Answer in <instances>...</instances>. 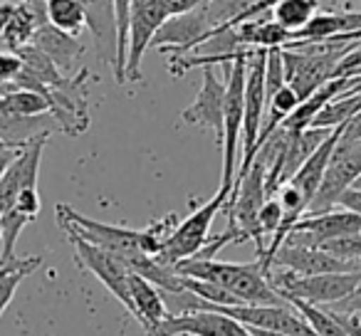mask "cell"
<instances>
[{
	"label": "cell",
	"instance_id": "1",
	"mask_svg": "<svg viewBox=\"0 0 361 336\" xmlns=\"http://www.w3.org/2000/svg\"><path fill=\"white\" fill-rule=\"evenodd\" d=\"M57 223H60L62 230H75L77 235L94 242V245L104 247V250L114 252L121 260H131V257H136V255H159L166 237L171 235V230H173L176 223H178V216L171 213V216L146 225L144 230H131V228H124V225L97 223V220H92V218L77 213L75 208H70L67 203H60V206H57Z\"/></svg>",
	"mask_w": 361,
	"mask_h": 336
},
{
	"label": "cell",
	"instance_id": "2",
	"mask_svg": "<svg viewBox=\"0 0 361 336\" xmlns=\"http://www.w3.org/2000/svg\"><path fill=\"white\" fill-rule=\"evenodd\" d=\"M173 270L183 277L216 282L238 297L243 304H285V297L270 285V267L257 257L255 262H221L188 257L173 265Z\"/></svg>",
	"mask_w": 361,
	"mask_h": 336
},
{
	"label": "cell",
	"instance_id": "3",
	"mask_svg": "<svg viewBox=\"0 0 361 336\" xmlns=\"http://www.w3.org/2000/svg\"><path fill=\"white\" fill-rule=\"evenodd\" d=\"M252 50V47H250ZM250 50H240L231 62H226V114H223V181L221 186L233 188L238 178V144L243 136V116H245V77L247 55Z\"/></svg>",
	"mask_w": 361,
	"mask_h": 336
},
{
	"label": "cell",
	"instance_id": "4",
	"mask_svg": "<svg viewBox=\"0 0 361 336\" xmlns=\"http://www.w3.org/2000/svg\"><path fill=\"white\" fill-rule=\"evenodd\" d=\"M361 272H324V275H297L285 267H270V285L285 299H302L317 306H331L349 297L359 287Z\"/></svg>",
	"mask_w": 361,
	"mask_h": 336
},
{
	"label": "cell",
	"instance_id": "5",
	"mask_svg": "<svg viewBox=\"0 0 361 336\" xmlns=\"http://www.w3.org/2000/svg\"><path fill=\"white\" fill-rule=\"evenodd\" d=\"M231 193H233V188L221 186L211 201L203 203V206H198L191 216L183 218L180 223H176V228L171 230V235L166 237V242L159 250V255H154L156 260L164 262V265H169V267H173L176 262L188 260V257L198 255V252L208 245V240H211V237H208L211 225H213V220H216L218 213L226 208Z\"/></svg>",
	"mask_w": 361,
	"mask_h": 336
},
{
	"label": "cell",
	"instance_id": "6",
	"mask_svg": "<svg viewBox=\"0 0 361 336\" xmlns=\"http://www.w3.org/2000/svg\"><path fill=\"white\" fill-rule=\"evenodd\" d=\"M265 62L267 47H252L247 55V77H245V116H243V161L238 168V178L245 176L257 154L262 121L267 111V87H265ZM235 178V181H238Z\"/></svg>",
	"mask_w": 361,
	"mask_h": 336
},
{
	"label": "cell",
	"instance_id": "7",
	"mask_svg": "<svg viewBox=\"0 0 361 336\" xmlns=\"http://www.w3.org/2000/svg\"><path fill=\"white\" fill-rule=\"evenodd\" d=\"M67 240L75 247L77 262H80L85 270H90L116 299L124 304V309L134 316V299H131V290H129V275L131 270L124 265L121 257H116L114 252L104 250V247L94 245V242L85 240L82 235H77L75 230H65Z\"/></svg>",
	"mask_w": 361,
	"mask_h": 336
},
{
	"label": "cell",
	"instance_id": "8",
	"mask_svg": "<svg viewBox=\"0 0 361 336\" xmlns=\"http://www.w3.org/2000/svg\"><path fill=\"white\" fill-rule=\"evenodd\" d=\"M361 176V141H346L339 136L334 146V154L326 166L324 178H322V186L317 191L314 201L310 203V216L314 213H324L336 208L339 196L346 188L354 186V181ZM305 213V216H307Z\"/></svg>",
	"mask_w": 361,
	"mask_h": 336
},
{
	"label": "cell",
	"instance_id": "9",
	"mask_svg": "<svg viewBox=\"0 0 361 336\" xmlns=\"http://www.w3.org/2000/svg\"><path fill=\"white\" fill-rule=\"evenodd\" d=\"M166 20H169L166 0H131L129 40H126V85L141 82V60Z\"/></svg>",
	"mask_w": 361,
	"mask_h": 336
},
{
	"label": "cell",
	"instance_id": "10",
	"mask_svg": "<svg viewBox=\"0 0 361 336\" xmlns=\"http://www.w3.org/2000/svg\"><path fill=\"white\" fill-rule=\"evenodd\" d=\"M161 336H255L250 326L216 309L171 314L161 324Z\"/></svg>",
	"mask_w": 361,
	"mask_h": 336
},
{
	"label": "cell",
	"instance_id": "11",
	"mask_svg": "<svg viewBox=\"0 0 361 336\" xmlns=\"http://www.w3.org/2000/svg\"><path fill=\"white\" fill-rule=\"evenodd\" d=\"M223 114H226V80H218L213 65H203V85L196 99L180 111V119L198 129H208L223 139Z\"/></svg>",
	"mask_w": 361,
	"mask_h": 336
},
{
	"label": "cell",
	"instance_id": "12",
	"mask_svg": "<svg viewBox=\"0 0 361 336\" xmlns=\"http://www.w3.org/2000/svg\"><path fill=\"white\" fill-rule=\"evenodd\" d=\"M270 267H285L297 275H324V272H361L359 262L341 260L331 252L314 245H295L282 242L272 255Z\"/></svg>",
	"mask_w": 361,
	"mask_h": 336
},
{
	"label": "cell",
	"instance_id": "13",
	"mask_svg": "<svg viewBox=\"0 0 361 336\" xmlns=\"http://www.w3.org/2000/svg\"><path fill=\"white\" fill-rule=\"evenodd\" d=\"M87 13V30L97 42L99 57L111 67H116V50H119V27H116L114 0H80Z\"/></svg>",
	"mask_w": 361,
	"mask_h": 336
},
{
	"label": "cell",
	"instance_id": "14",
	"mask_svg": "<svg viewBox=\"0 0 361 336\" xmlns=\"http://www.w3.org/2000/svg\"><path fill=\"white\" fill-rule=\"evenodd\" d=\"M129 290L131 299H134V319L141 324L144 334L161 336V324L171 316V309L164 299V290L136 272L129 275Z\"/></svg>",
	"mask_w": 361,
	"mask_h": 336
},
{
	"label": "cell",
	"instance_id": "15",
	"mask_svg": "<svg viewBox=\"0 0 361 336\" xmlns=\"http://www.w3.org/2000/svg\"><path fill=\"white\" fill-rule=\"evenodd\" d=\"M30 45L40 47L65 75H72L77 60H80V55L85 52V47L80 45V37H72V35H67V32L57 30L47 18L40 20Z\"/></svg>",
	"mask_w": 361,
	"mask_h": 336
},
{
	"label": "cell",
	"instance_id": "16",
	"mask_svg": "<svg viewBox=\"0 0 361 336\" xmlns=\"http://www.w3.org/2000/svg\"><path fill=\"white\" fill-rule=\"evenodd\" d=\"M341 131H344V124L336 126V129H331V134L326 136L319 146H317L314 154H312L310 158L297 168L295 176L287 181L302 193V198H305L307 203L314 201L317 191H319L322 178H324V171H326V166H329V158H331V154H334V146H336V141H339ZM307 211H310V208H307Z\"/></svg>",
	"mask_w": 361,
	"mask_h": 336
},
{
	"label": "cell",
	"instance_id": "17",
	"mask_svg": "<svg viewBox=\"0 0 361 336\" xmlns=\"http://www.w3.org/2000/svg\"><path fill=\"white\" fill-rule=\"evenodd\" d=\"M354 30H361V11L317 13L302 30L292 32V40H329Z\"/></svg>",
	"mask_w": 361,
	"mask_h": 336
},
{
	"label": "cell",
	"instance_id": "18",
	"mask_svg": "<svg viewBox=\"0 0 361 336\" xmlns=\"http://www.w3.org/2000/svg\"><path fill=\"white\" fill-rule=\"evenodd\" d=\"M50 114V101L45 94L25 87H13L6 94H0V116H42Z\"/></svg>",
	"mask_w": 361,
	"mask_h": 336
},
{
	"label": "cell",
	"instance_id": "19",
	"mask_svg": "<svg viewBox=\"0 0 361 336\" xmlns=\"http://www.w3.org/2000/svg\"><path fill=\"white\" fill-rule=\"evenodd\" d=\"M45 3V18L72 37H80L87 30V13L80 0H42Z\"/></svg>",
	"mask_w": 361,
	"mask_h": 336
},
{
	"label": "cell",
	"instance_id": "20",
	"mask_svg": "<svg viewBox=\"0 0 361 336\" xmlns=\"http://www.w3.org/2000/svg\"><path fill=\"white\" fill-rule=\"evenodd\" d=\"M42 265V255H30V257H20V260H13L8 265H0V316L6 314L8 304L16 297V290L23 285L30 272H35Z\"/></svg>",
	"mask_w": 361,
	"mask_h": 336
},
{
	"label": "cell",
	"instance_id": "21",
	"mask_svg": "<svg viewBox=\"0 0 361 336\" xmlns=\"http://www.w3.org/2000/svg\"><path fill=\"white\" fill-rule=\"evenodd\" d=\"M319 13L317 0H280L277 6L270 8V18L280 23L285 30L297 32Z\"/></svg>",
	"mask_w": 361,
	"mask_h": 336
},
{
	"label": "cell",
	"instance_id": "22",
	"mask_svg": "<svg viewBox=\"0 0 361 336\" xmlns=\"http://www.w3.org/2000/svg\"><path fill=\"white\" fill-rule=\"evenodd\" d=\"M302 316L307 319V324L317 331V336H349V331L341 326V321L334 316V311L329 306H317L302 299H287Z\"/></svg>",
	"mask_w": 361,
	"mask_h": 336
},
{
	"label": "cell",
	"instance_id": "23",
	"mask_svg": "<svg viewBox=\"0 0 361 336\" xmlns=\"http://www.w3.org/2000/svg\"><path fill=\"white\" fill-rule=\"evenodd\" d=\"M114 8H116V27H119V50H116L114 80L116 85H126V40H129L131 0H114Z\"/></svg>",
	"mask_w": 361,
	"mask_h": 336
},
{
	"label": "cell",
	"instance_id": "24",
	"mask_svg": "<svg viewBox=\"0 0 361 336\" xmlns=\"http://www.w3.org/2000/svg\"><path fill=\"white\" fill-rule=\"evenodd\" d=\"M16 208L35 218L37 213H40V193H37V186L23 188V191L18 193V198H16Z\"/></svg>",
	"mask_w": 361,
	"mask_h": 336
},
{
	"label": "cell",
	"instance_id": "25",
	"mask_svg": "<svg viewBox=\"0 0 361 336\" xmlns=\"http://www.w3.org/2000/svg\"><path fill=\"white\" fill-rule=\"evenodd\" d=\"M280 0H255L247 11H243L240 15L235 18V20L231 23V25H240V23H245V20H252V18H257V15H262V13H270V8L272 6H277ZM231 25H226V27H231Z\"/></svg>",
	"mask_w": 361,
	"mask_h": 336
},
{
	"label": "cell",
	"instance_id": "26",
	"mask_svg": "<svg viewBox=\"0 0 361 336\" xmlns=\"http://www.w3.org/2000/svg\"><path fill=\"white\" fill-rule=\"evenodd\" d=\"M336 208H346V211L361 216V191H359V188H354V186L346 188V191L339 196V203H336Z\"/></svg>",
	"mask_w": 361,
	"mask_h": 336
},
{
	"label": "cell",
	"instance_id": "27",
	"mask_svg": "<svg viewBox=\"0 0 361 336\" xmlns=\"http://www.w3.org/2000/svg\"><path fill=\"white\" fill-rule=\"evenodd\" d=\"M341 139H346V141H361V111L356 116H351V119L344 124Z\"/></svg>",
	"mask_w": 361,
	"mask_h": 336
},
{
	"label": "cell",
	"instance_id": "28",
	"mask_svg": "<svg viewBox=\"0 0 361 336\" xmlns=\"http://www.w3.org/2000/svg\"><path fill=\"white\" fill-rule=\"evenodd\" d=\"M252 334L255 336H287V334H280V331H267V329H252Z\"/></svg>",
	"mask_w": 361,
	"mask_h": 336
},
{
	"label": "cell",
	"instance_id": "29",
	"mask_svg": "<svg viewBox=\"0 0 361 336\" xmlns=\"http://www.w3.org/2000/svg\"><path fill=\"white\" fill-rule=\"evenodd\" d=\"M354 188H359V191H361V176H359V178H356V181H354Z\"/></svg>",
	"mask_w": 361,
	"mask_h": 336
},
{
	"label": "cell",
	"instance_id": "30",
	"mask_svg": "<svg viewBox=\"0 0 361 336\" xmlns=\"http://www.w3.org/2000/svg\"><path fill=\"white\" fill-rule=\"evenodd\" d=\"M6 146H8V141H3V139H0V151L6 149Z\"/></svg>",
	"mask_w": 361,
	"mask_h": 336
}]
</instances>
